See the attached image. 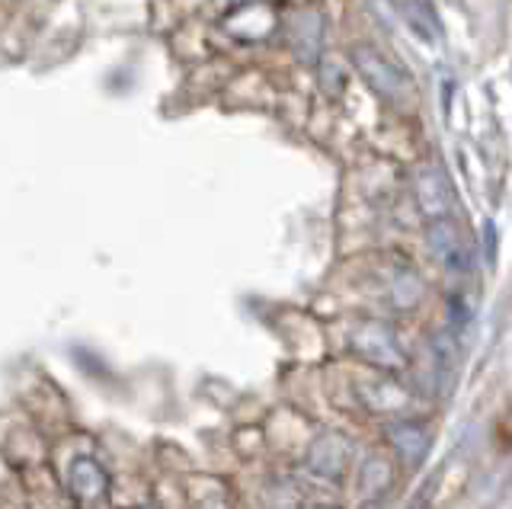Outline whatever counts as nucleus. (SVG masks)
I'll return each instance as SVG.
<instances>
[{"label":"nucleus","mask_w":512,"mask_h":509,"mask_svg":"<svg viewBox=\"0 0 512 509\" xmlns=\"http://www.w3.org/2000/svg\"><path fill=\"white\" fill-rule=\"evenodd\" d=\"M356 61H359V68H362V74L372 81V87L375 90H381L384 97H397L400 93V87H404V77H400L388 61H384L381 55H375V52H368V49H362L359 55H356Z\"/></svg>","instance_id":"nucleus-2"},{"label":"nucleus","mask_w":512,"mask_h":509,"mask_svg":"<svg viewBox=\"0 0 512 509\" xmlns=\"http://www.w3.org/2000/svg\"><path fill=\"white\" fill-rule=\"evenodd\" d=\"M432 247L439 250V257L452 269H464L471 260V253H468V247H464L461 234L452 225H439L436 231H432Z\"/></svg>","instance_id":"nucleus-3"},{"label":"nucleus","mask_w":512,"mask_h":509,"mask_svg":"<svg viewBox=\"0 0 512 509\" xmlns=\"http://www.w3.org/2000/svg\"><path fill=\"white\" fill-rule=\"evenodd\" d=\"M68 481L80 500H96V497H103V490H106V474L93 458H74Z\"/></svg>","instance_id":"nucleus-1"}]
</instances>
